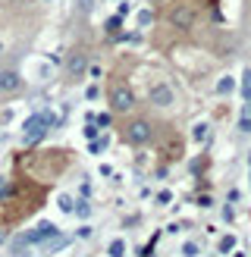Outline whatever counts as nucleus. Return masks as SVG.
Instances as JSON below:
<instances>
[{
	"instance_id": "nucleus-16",
	"label": "nucleus",
	"mask_w": 251,
	"mask_h": 257,
	"mask_svg": "<svg viewBox=\"0 0 251 257\" xmlns=\"http://www.w3.org/2000/svg\"><path fill=\"white\" fill-rule=\"evenodd\" d=\"M0 57H4V44H0Z\"/></svg>"
},
{
	"instance_id": "nucleus-10",
	"label": "nucleus",
	"mask_w": 251,
	"mask_h": 257,
	"mask_svg": "<svg viewBox=\"0 0 251 257\" xmlns=\"http://www.w3.org/2000/svg\"><path fill=\"white\" fill-rule=\"evenodd\" d=\"M182 254H188V257H192V254H201V245H198V241H185V245H182Z\"/></svg>"
},
{
	"instance_id": "nucleus-13",
	"label": "nucleus",
	"mask_w": 251,
	"mask_h": 257,
	"mask_svg": "<svg viewBox=\"0 0 251 257\" xmlns=\"http://www.w3.org/2000/svg\"><path fill=\"white\" fill-rule=\"evenodd\" d=\"M232 245H235V241H232V235H226V238H223V245H220V248H223V251H232Z\"/></svg>"
},
{
	"instance_id": "nucleus-9",
	"label": "nucleus",
	"mask_w": 251,
	"mask_h": 257,
	"mask_svg": "<svg viewBox=\"0 0 251 257\" xmlns=\"http://www.w3.org/2000/svg\"><path fill=\"white\" fill-rule=\"evenodd\" d=\"M232 88H235V82L229 79V75H226V79H220V85H217V91H220V94H229Z\"/></svg>"
},
{
	"instance_id": "nucleus-4",
	"label": "nucleus",
	"mask_w": 251,
	"mask_h": 257,
	"mask_svg": "<svg viewBox=\"0 0 251 257\" xmlns=\"http://www.w3.org/2000/svg\"><path fill=\"white\" fill-rule=\"evenodd\" d=\"M148 100H151V104H154V107L167 110V107H173L176 94H173V88H170L167 82H157V85H151V91H148Z\"/></svg>"
},
{
	"instance_id": "nucleus-15",
	"label": "nucleus",
	"mask_w": 251,
	"mask_h": 257,
	"mask_svg": "<svg viewBox=\"0 0 251 257\" xmlns=\"http://www.w3.org/2000/svg\"><path fill=\"white\" fill-rule=\"evenodd\" d=\"M245 113H248V116H251V104H248V110H245Z\"/></svg>"
},
{
	"instance_id": "nucleus-3",
	"label": "nucleus",
	"mask_w": 251,
	"mask_h": 257,
	"mask_svg": "<svg viewBox=\"0 0 251 257\" xmlns=\"http://www.w3.org/2000/svg\"><path fill=\"white\" fill-rule=\"evenodd\" d=\"M151 135H154V128H151L148 119H132L126 125V141H129V145H148Z\"/></svg>"
},
{
	"instance_id": "nucleus-18",
	"label": "nucleus",
	"mask_w": 251,
	"mask_h": 257,
	"mask_svg": "<svg viewBox=\"0 0 251 257\" xmlns=\"http://www.w3.org/2000/svg\"><path fill=\"white\" fill-rule=\"evenodd\" d=\"M160 4H167V0H160Z\"/></svg>"
},
{
	"instance_id": "nucleus-2",
	"label": "nucleus",
	"mask_w": 251,
	"mask_h": 257,
	"mask_svg": "<svg viewBox=\"0 0 251 257\" xmlns=\"http://www.w3.org/2000/svg\"><path fill=\"white\" fill-rule=\"evenodd\" d=\"M110 107L116 113H129L135 107V91L129 85H113L110 88Z\"/></svg>"
},
{
	"instance_id": "nucleus-7",
	"label": "nucleus",
	"mask_w": 251,
	"mask_h": 257,
	"mask_svg": "<svg viewBox=\"0 0 251 257\" xmlns=\"http://www.w3.org/2000/svg\"><path fill=\"white\" fill-rule=\"evenodd\" d=\"M85 69H88V57L82 54V50H75V54L66 60V72L72 75V79H79V75H85Z\"/></svg>"
},
{
	"instance_id": "nucleus-1",
	"label": "nucleus",
	"mask_w": 251,
	"mask_h": 257,
	"mask_svg": "<svg viewBox=\"0 0 251 257\" xmlns=\"http://www.w3.org/2000/svg\"><path fill=\"white\" fill-rule=\"evenodd\" d=\"M167 19L173 29H179V32H192L195 29V22H198V10L192 4H176L170 13H167Z\"/></svg>"
},
{
	"instance_id": "nucleus-8",
	"label": "nucleus",
	"mask_w": 251,
	"mask_h": 257,
	"mask_svg": "<svg viewBox=\"0 0 251 257\" xmlns=\"http://www.w3.org/2000/svg\"><path fill=\"white\" fill-rule=\"evenodd\" d=\"M107 254H113V257H116V254H126V241H122V238H113L110 248H107Z\"/></svg>"
},
{
	"instance_id": "nucleus-6",
	"label": "nucleus",
	"mask_w": 251,
	"mask_h": 257,
	"mask_svg": "<svg viewBox=\"0 0 251 257\" xmlns=\"http://www.w3.org/2000/svg\"><path fill=\"white\" fill-rule=\"evenodd\" d=\"M47 125H50L47 116H35V119H29V125H25V132H29V135H25V141H29V145H35V141L47 132Z\"/></svg>"
},
{
	"instance_id": "nucleus-12",
	"label": "nucleus",
	"mask_w": 251,
	"mask_h": 257,
	"mask_svg": "<svg viewBox=\"0 0 251 257\" xmlns=\"http://www.w3.org/2000/svg\"><path fill=\"white\" fill-rule=\"evenodd\" d=\"M60 207H63V210H72V198L63 195V198H60Z\"/></svg>"
},
{
	"instance_id": "nucleus-14",
	"label": "nucleus",
	"mask_w": 251,
	"mask_h": 257,
	"mask_svg": "<svg viewBox=\"0 0 251 257\" xmlns=\"http://www.w3.org/2000/svg\"><path fill=\"white\" fill-rule=\"evenodd\" d=\"M238 128H242V132H251V116H245L242 122H238Z\"/></svg>"
},
{
	"instance_id": "nucleus-11",
	"label": "nucleus",
	"mask_w": 251,
	"mask_h": 257,
	"mask_svg": "<svg viewBox=\"0 0 251 257\" xmlns=\"http://www.w3.org/2000/svg\"><path fill=\"white\" fill-rule=\"evenodd\" d=\"M207 138V125L201 122V125H195V141H204Z\"/></svg>"
},
{
	"instance_id": "nucleus-17",
	"label": "nucleus",
	"mask_w": 251,
	"mask_h": 257,
	"mask_svg": "<svg viewBox=\"0 0 251 257\" xmlns=\"http://www.w3.org/2000/svg\"><path fill=\"white\" fill-rule=\"evenodd\" d=\"M0 188H4V179H0Z\"/></svg>"
},
{
	"instance_id": "nucleus-5",
	"label": "nucleus",
	"mask_w": 251,
	"mask_h": 257,
	"mask_svg": "<svg viewBox=\"0 0 251 257\" xmlns=\"http://www.w3.org/2000/svg\"><path fill=\"white\" fill-rule=\"evenodd\" d=\"M22 88V75L16 69H4L0 72V94H16Z\"/></svg>"
}]
</instances>
